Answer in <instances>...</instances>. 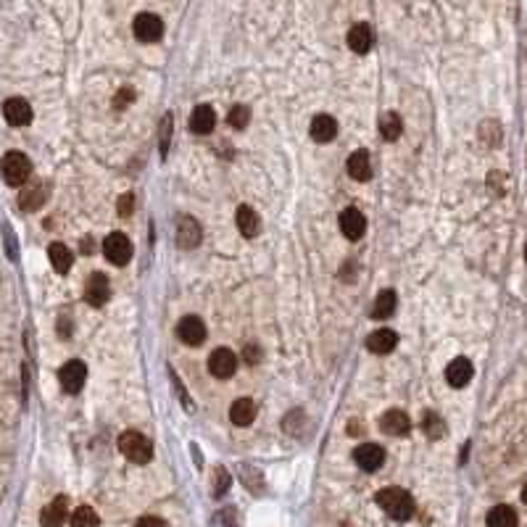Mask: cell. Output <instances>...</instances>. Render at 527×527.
I'll return each mask as SVG.
<instances>
[{"instance_id":"cell-15","label":"cell","mask_w":527,"mask_h":527,"mask_svg":"<svg viewBox=\"0 0 527 527\" xmlns=\"http://www.w3.org/2000/svg\"><path fill=\"white\" fill-rule=\"evenodd\" d=\"M472 361L464 356L454 358L451 364L446 367V380L451 388H464V385H469V380H472Z\"/></svg>"},{"instance_id":"cell-20","label":"cell","mask_w":527,"mask_h":527,"mask_svg":"<svg viewBox=\"0 0 527 527\" xmlns=\"http://www.w3.org/2000/svg\"><path fill=\"white\" fill-rule=\"evenodd\" d=\"M346 169H349V174L356 179V182H367V179L372 177V159H369L367 150H356V153H351Z\"/></svg>"},{"instance_id":"cell-30","label":"cell","mask_w":527,"mask_h":527,"mask_svg":"<svg viewBox=\"0 0 527 527\" xmlns=\"http://www.w3.org/2000/svg\"><path fill=\"white\" fill-rule=\"evenodd\" d=\"M422 428L428 432V438H443V435H446V422H443L435 411H428V414H425Z\"/></svg>"},{"instance_id":"cell-26","label":"cell","mask_w":527,"mask_h":527,"mask_svg":"<svg viewBox=\"0 0 527 527\" xmlns=\"http://www.w3.org/2000/svg\"><path fill=\"white\" fill-rule=\"evenodd\" d=\"M487 527H517V511L511 507H507V504H501V507H493L490 511H487Z\"/></svg>"},{"instance_id":"cell-7","label":"cell","mask_w":527,"mask_h":527,"mask_svg":"<svg viewBox=\"0 0 527 527\" xmlns=\"http://www.w3.org/2000/svg\"><path fill=\"white\" fill-rule=\"evenodd\" d=\"M132 30H135V37L140 42H156L164 35V21L156 13H140L132 24Z\"/></svg>"},{"instance_id":"cell-8","label":"cell","mask_w":527,"mask_h":527,"mask_svg":"<svg viewBox=\"0 0 527 527\" xmlns=\"http://www.w3.org/2000/svg\"><path fill=\"white\" fill-rule=\"evenodd\" d=\"M235 369H238V356H235L229 349H217L209 356V372L217 380L232 377V375H235Z\"/></svg>"},{"instance_id":"cell-18","label":"cell","mask_w":527,"mask_h":527,"mask_svg":"<svg viewBox=\"0 0 527 527\" xmlns=\"http://www.w3.org/2000/svg\"><path fill=\"white\" fill-rule=\"evenodd\" d=\"M372 42H375V35H372V27L369 24H353L349 32V48L353 50V53H358V56H364L369 48H372Z\"/></svg>"},{"instance_id":"cell-21","label":"cell","mask_w":527,"mask_h":527,"mask_svg":"<svg viewBox=\"0 0 527 527\" xmlns=\"http://www.w3.org/2000/svg\"><path fill=\"white\" fill-rule=\"evenodd\" d=\"M235 222H238L240 235H246V238H256V235L261 232L259 214L250 209V206H240L238 214H235Z\"/></svg>"},{"instance_id":"cell-41","label":"cell","mask_w":527,"mask_h":527,"mask_svg":"<svg viewBox=\"0 0 527 527\" xmlns=\"http://www.w3.org/2000/svg\"><path fill=\"white\" fill-rule=\"evenodd\" d=\"M525 261H527V243H525Z\"/></svg>"},{"instance_id":"cell-37","label":"cell","mask_w":527,"mask_h":527,"mask_svg":"<svg viewBox=\"0 0 527 527\" xmlns=\"http://www.w3.org/2000/svg\"><path fill=\"white\" fill-rule=\"evenodd\" d=\"M135 527H169V525H166V519L161 517H140Z\"/></svg>"},{"instance_id":"cell-34","label":"cell","mask_w":527,"mask_h":527,"mask_svg":"<svg viewBox=\"0 0 527 527\" xmlns=\"http://www.w3.org/2000/svg\"><path fill=\"white\" fill-rule=\"evenodd\" d=\"M214 527H238V519H235V511L232 509H224L214 517Z\"/></svg>"},{"instance_id":"cell-4","label":"cell","mask_w":527,"mask_h":527,"mask_svg":"<svg viewBox=\"0 0 527 527\" xmlns=\"http://www.w3.org/2000/svg\"><path fill=\"white\" fill-rule=\"evenodd\" d=\"M103 256L111 261V264H116V267H124L127 261L132 259V243L127 235H121V232H111L109 238L103 240Z\"/></svg>"},{"instance_id":"cell-16","label":"cell","mask_w":527,"mask_h":527,"mask_svg":"<svg viewBox=\"0 0 527 527\" xmlns=\"http://www.w3.org/2000/svg\"><path fill=\"white\" fill-rule=\"evenodd\" d=\"M340 229H343V235L349 240H358L367 232V219H364L361 211L351 206V209H346L340 214Z\"/></svg>"},{"instance_id":"cell-19","label":"cell","mask_w":527,"mask_h":527,"mask_svg":"<svg viewBox=\"0 0 527 527\" xmlns=\"http://www.w3.org/2000/svg\"><path fill=\"white\" fill-rule=\"evenodd\" d=\"M396 343H398L396 332L382 327V329H375L367 338V349L372 351V353H377V356H385V353H390V351L396 349Z\"/></svg>"},{"instance_id":"cell-2","label":"cell","mask_w":527,"mask_h":527,"mask_svg":"<svg viewBox=\"0 0 527 527\" xmlns=\"http://www.w3.org/2000/svg\"><path fill=\"white\" fill-rule=\"evenodd\" d=\"M0 174H3V179H6V185H11V188H21V185L30 179L32 164H30V159H27L24 153H19V150H11V153H6V156H3Z\"/></svg>"},{"instance_id":"cell-24","label":"cell","mask_w":527,"mask_h":527,"mask_svg":"<svg viewBox=\"0 0 527 527\" xmlns=\"http://www.w3.org/2000/svg\"><path fill=\"white\" fill-rule=\"evenodd\" d=\"M214 124H217V114H214L211 106H198L193 111V116H190V130L195 135H209L214 130Z\"/></svg>"},{"instance_id":"cell-35","label":"cell","mask_w":527,"mask_h":527,"mask_svg":"<svg viewBox=\"0 0 527 527\" xmlns=\"http://www.w3.org/2000/svg\"><path fill=\"white\" fill-rule=\"evenodd\" d=\"M132 100H135V90L132 87H121L116 95H114V106L116 109H124V106H130Z\"/></svg>"},{"instance_id":"cell-29","label":"cell","mask_w":527,"mask_h":527,"mask_svg":"<svg viewBox=\"0 0 527 527\" xmlns=\"http://www.w3.org/2000/svg\"><path fill=\"white\" fill-rule=\"evenodd\" d=\"M71 527H100V519L92 507H77L71 514Z\"/></svg>"},{"instance_id":"cell-36","label":"cell","mask_w":527,"mask_h":527,"mask_svg":"<svg viewBox=\"0 0 527 527\" xmlns=\"http://www.w3.org/2000/svg\"><path fill=\"white\" fill-rule=\"evenodd\" d=\"M132 200H135V198H132L130 193H124V195H121L119 203H116V211H119V217H130L132 209H135V203H132Z\"/></svg>"},{"instance_id":"cell-1","label":"cell","mask_w":527,"mask_h":527,"mask_svg":"<svg viewBox=\"0 0 527 527\" xmlns=\"http://www.w3.org/2000/svg\"><path fill=\"white\" fill-rule=\"evenodd\" d=\"M377 507L388 514V517L406 522L414 517V498L408 496L404 487H385L377 493Z\"/></svg>"},{"instance_id":"cell-9","label":"cell","mask_w":527,"mask_h":527,"mask_svg":"<svg viewBox=\"0 0 527 527\" xmlns=\"http://www.w3.org/2000/svg\"><path fill=\"white\" fill-rule=\"evenodd\" d=\"M109 298H111L109 277H106V274H100V272H92V274H90V279H87V285H85V301H87L90 306L100 308Z\"/></svg>"},{"instance_id":"cell-32","label":"cell","mask_w":527,"mask_h":527,"mask_svg":"<svg viewBox=\"0 0 527 527\" xmlns=\"http://www.w3.org/2000/svg\"><path fill=\"white\" fill-rule=\"evenodd\" d=\"M229 490V472L224 467L214 469V496L222 498Z\"/></svg>"},{"instance_id":"cell-12","label":"cell","mask_w":527,"mask_h":527,"mask_svg":"<svg viewBox=\"0 0 527 527\" xmlns=\"http://www.w3.org/2000/svg\"><path fill=\"white\" fill-rule=\"evenodd\" d=\"M380 430H382L385 435H396V438H401V435H406L408 430H411V419H408L406 411H401V408H390V411H385L382 419H380Z\"/></svg>"},{"instance_id":"cell-23","label":"cell","mask_w":527,"mask_h":527,"mask_svg":"<svg viewBox=\"0 0 527 527\" xmlns=\"http://www.w3.org/2000/svg\"><path fill=\"white\" fill-rule=\"evenodd\" d=\"M229 419H232V425H238V428H248L250 422L256 419V406H253V401H250V398H238V401L232 404V408H229Z\"/></svg>"},{"instance_id":"cell-3","label":"cell","mask_w":527,"mask_h":527,"mask_svg":"<svg viewBox=\"0 0 527 527\" xmlns=\"http://www.w3.org/2000/svg\"><path fill=\"white\" fill-rule=\"evenodd\" d=\"M119 451L130 459V461H135V464H148L150 456H153V443H150L143 432L127 430V432L119 435Z\"/></svg>"},{"instance_id":"cell-11","label":"cell","mask_w":527,"mask_h":527,"mask_svg":"<svg viewBox=\"0 0 527 527\" xmlns=\"http://www.w3.org/2000/svg\"><path fill=\"white\" fill-rule=\"evenodd\" d=\"M353 461H356L364 472H375V469L382 467L385 451H382L377 443H364V446H358L356 451H353Z\"/></svg>"},{"instance_id":"cell-39","label":"cell","mask_w":527,"mask_h":527,"mask_svg":"<svg viewBox=\"0 0 527 527\" xmlns=\"http://www.w3.org/2000/svg\"><path fill=\"white\" fill-rule=\"evenodd\" d=\"M522 501H525V504H527V485L522 487Z\"/></svg>"},{"instance_id":"cell-33","label":"cell","mask_w":527,"mask_h":527,"mask_svg":"<svg viewBox=\"0 0 527 527\" xmlns=\"http://www.w3.org/2000/svg\"><path fill=\"white\" fill-rule=\"evenodd\" d=\"M171 114H166L164 119H161V135H159V148H161V156H166L169 153V143H171Z\"/></svg>"},{"instance_id":"cell-31","label":"cell","mask_w":527,"mask_h":527,"mask_svg":"<svg viewBox=\"0 0 527 527\" xmlns=\"http://www.w3.org/2000/svg\"><path fill=\"white\" fill-rule=\"evenodd\" d=\"M229 124L235 127V130H246L248 127V121H250V111L246 109V106H235V109L229 111Z\"/></svg>"},{"instance_id":"cell-40","label":"cell","mask_w":527,"mask_h":527,"mask_svg":"<svg viewBox=\"0 0 527 527\" xmlns=\"http://www.w3.org/2000/svg\"><path fill=\"white\" fill-rule=\"evenodd\" d=\"M340 527H353V525H349V522H343V525H340Z\"/></svg>"},{"instance_id":"cell-13","label":"cell","mask_w":527,"mask_h":527,"mask_svg":"<svg viewBox=\"0 0 527 527\" xmlns=\"http://www.w3.org/2000/svg\"><path fill=\"white\" fill-rule=\"evenodd\" d=\"M3 116L11 127H24L32 121V106L24 98H8L3 103Z\"/></svg>"},{"instance_id":"cell-5","label":"cell","mask_w":527,"mask_h":527,"mask_svg":"<svg viewBox=\"0 0 527 527\" xmlns=\"http://www.w3.org/2000/svg\"><path fill=\"white\" fill-rule=\"evenodd\" d=\"M50 195V188H48V182H42V179H35V182H24V188H21L19 193V203H21V209L24 211H37L48 200Z\"/></svg>"},{"instance_id":"cell-14","label":"cell","mask_w":527,"mask_h":527,"mask_svg":"<svg viewBox=\"0 0 527 527\" xmlns=\"http://www.w3.org/2000/svg\"><path fill=\"white\" fill-rule=\"evenodd\" d=\"M66 519H69V498L59 496V498H53L48 507L42 509L40 525L42 527H61Z\"/></svg>"},{"instance_id":"cell-38","label":"cell","mask_w":527,"mask_h":527,"mask_svg":"<svg viewBox=\"0 0 527 527\" xmlns=\"http://www.w3.org/2000/svg\"><path fill=\"white\" fill-rule=\"evenodd\" d=\"M243 356L248 358L250 364H259L261 361V351H259V346H246V353Z\"/></svg>"},{"instance_id":"cell-17","label":"cell","mask_w":527,"mask_h":527,"mask_svg":"<svg viewBox=\"0 0 527 527\" xmlns=\"http://www.w3.org/2000/svg\"><path fill=\"white\" fill-rule=\"evenodd\" d=\"M203 238V229L193 217H182L177 224V243L179 248H195Z\"/></svg>"},{"instance_id":"cell-6","label":"cell","mask_w":527,"mask_h":527,"mask_svg":"<svg viewBox=\"0 0 527 527\" xmlns=\"http://www.w3.org/2000/svg\"><path fill=\"white\" fill-rule=\"evenodd\" d=\"M59 380H61V388L66 390V393H80L82 385H85V380H87V367L82 364V361H66L63 367H61L59 372Z\"/></svg>"},{"instance_id":"cell-28","label":"cell","mask_w":527,"mask_h":527,"mask_svg":"<svg viewBox=\"0 0 527 527\" xmlns=\"http://www.w3.org/2000/svg\"><path fill=\"white\" fill-rule=\"evenodd\" d=\"M401 132H404V121H401L398 114L390 111V114H382V116H380V135L385 140L393 143V140L401 138Z\"/></svg>"},{"instance_id":"cell-25","label":"cell","mask_w":527,"mask_h":527,"mask_svg":"<svg viewBox=\"0 0 527 527\" xmlns=\"http://www.w3.org/2000/svg\"><path fill=\"white\" fill-rule=\"evenodd\" d=\"M48 259L50 264H53V269L59 272V274H66L71 269V261H74V253H71L63 243H50L48 248Z\"/></svg>"},{"instance_id":"cell-27","label":"cell","mask_w":527,"mask_h":527,"mask_svg":"<svg viewBox=\"0 0 527 527\" xmlns=\"http://www.w3.org/2000/svg\"><path fill=\"white\" fill-rule=\"evenodd\" d=\"M396 303H398L396 293H393V290H382L377 298H375V303H372V311H369V314L375 319H388L390 314L396 311Z\"/></svg>"},{"instance_id":"cell-10","label":"cell","mask_w":527,"mask_h":527,"mask_svg":"<svg viewBox=\"0 0 527 527\" xmlns=\"http://www.w3.org/2000/svg\"><path fill=\"white\" fill-rule=\"evenodd\" d=\"M177 338L182 340V343H188V346H200L203 340H206V325H203V319L200 317H182L177 325Z\"/></svg>"},{"instance_id":"cell-22","label":"cell","mask_w":527,"mask_h":527,"mask_svg":"<svg viewBox=\"0 0 527 527\" xmlns=\"http://www.w3.org/2000/svg\"><path fill=\"white\" fill-rule=\"evenodd\" d=\"M335 135H338V121L332 119V116H327V114L314 116V121H311V138L317 140V143H329V140H335Z\"/></svg>"}]
</instances>
